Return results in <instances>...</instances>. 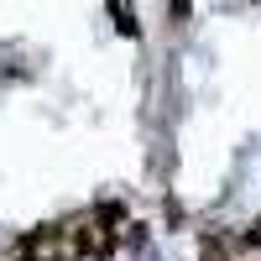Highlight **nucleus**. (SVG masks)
<instances>
[{
	"label": "nucleus",
	"mask_w": 261,
	"mask_h": 261,
	"mask_svg": "<svg viewBox=\"0 0 261 261\" xmlns=\"http://www.w3.org/2000/svg\"><path fill=\"white\" fill-rule=\"evenodd\" d=\"M120 214H125L120 204H99V220H105V225H115V220H120Z\"/></svg>",
	"instance_id": "1"
},
{
	"label": "nucleus",
	"mask_w": 261,
	"mask_h": 261,
	"mask_svg": "<svg viewBox=\"0 0 261 261\" xmlns=\"http://www.w3.org/2000/svg\"><path fill=\"white\" fill-rule=\"evenodd\" d=\"M204 261H225V251H220V246L209 241V246H204Z\"/></svg>",
	"instance_id": "2"
},
{
	"label": "nucleus",
	"mask_w": 261,
	"mask_h": 261,
	"mask_svg": "<svg viewBox=\"0 0 261 261\" xmlns=\"http://www.w3.org/2000/svg\"><path fill=\"white\" fill-rule=\"evenodd\" d=\"M21 261H37V256H32V251H27V256H21Z\"/></svg>",
	"instance_id": "3"
}]
</instances>
